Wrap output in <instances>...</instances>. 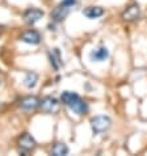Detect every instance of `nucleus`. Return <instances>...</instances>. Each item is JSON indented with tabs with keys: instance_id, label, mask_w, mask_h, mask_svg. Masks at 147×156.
Listing matches in <instances>:
<instances>
[{
	"instance_id": "obj_4",
	"label": "nucleus",
	"mask_w": 147,
	"mask_h": 156,
	"mask_svg": "<svg viewBox=\"0 0 147 156\" xmlns=\"http://www.w3.org/2000/svg\"><path fill=\"white\" fill-rule=\"evenodd\" d=\"M45 16V12L38 8H29L24 12V21L29 25H34Z\"/></svg>"
},
{
	"instance_id": "obj_9",
	"label": "nucleus",
	"mask_w": 147,
	"mask_h": 156,
	"mask_svg": "<svg viewBox=\"0 0 147 156\" xmlns=\"http://www.w3.org/2000/svg\"><path fill=\"white\" fill-rule=\"evenodd\" d=\"M38 104H40V100L36 96H25L20 101V108L25 112H32L38 106Z\"/></svg>"
},
{
	"instance_id": "obj_3",
	"label": "nucleus",
	"mask_w": 147,
	"mask_h": 156,
	"mask_svg": "<svg viewBox=\"0 0 147 156\" xmlns=\"http://www.w3.org/2000/svg\"><path fill=\"white\" fill-rule=\"evenodd\" d=\"M17 143H19V148L23 154H28L36 148V140H34V138L29 133H24L19 138V142Z\"/></svg>"
},
{
	"instance_id": "obj_11",
	"label": "nucleus",
	"mask_w": 147,
	"mask_h": 156,
	"mask_svg": "<svg viewBox=\"0 0 147 156\" xmlns=\"http://www.w3.org/2000/svg\"><path fill=\"white\" fill-rule=\"evenodd\" d=\"M79 97L80 96L77 93H75V92H71V90H64V92L60 94V101H62L66 106L70 108Z\"/></svg>"
},
{
	"instance_id": "obj_2",
	"label": "nucleus",
	"mask_w": 147,
	"mask_h": 156,
	"mask_svg": "<svg viewBox=\"0 0 147 156\" xmlns=\"http://www.w3.org/2000/svg\"><path fill=\"white\" fill-rule=\"evenodd\" d=\"M38 106L41 108V110H44L45 113H49V114H54V113H58L59 109H60V102L58 101L55 97L53 96H46L42 100H40V104Z\"/></svg>"
},
{
	"instance_id": "obj_8",
	"label": "nucleus",
	"mask_w": 147,
	"mask_h": 156,
	"mask_svg": "<svg viewBox=\"0 0 147 156\" xmlns=\"http://www.w3.org/2000/svg\"><path fill=\"white\" fill-rule=\"evenodd\" d=\"M109 57V50L106 47H96L89 53V59L92 62H104Z\"/></svg>"
},
{
	"instance_id": "obj_14",
	"label": "nucleus",
	"mask_w": 147,
	"mask_h": 156,
	"mask_svg": "<svg viewBox=\"0 0 147 156\" xmlns=\"http://www.w3.org/2000/svg\"><path fill=\"white\" fill-rule=\"evenodd\" d=\"M38 83V75L36 72H32V71H29L27 72V76H25V79H24V85L27 87L28 89H33L34 87L37 85Z\"/></svg>"
},
{
	"instance_id": "obj_15",
	"label": "nucleus",
	"mask_w": 147,
	"mask_h": 156,
	"mask_svg": "<svg viewBox=\"0 0 147 156\" xmlns=\"http://www.w3.org/2000/svg\"><path fill=\"white\" fill-rule=\"evenodd\" d=\"M68 152H70V150H68L67 144L60 143V142L55 143V144L53 146V148H51V155H54V156H64Z\"/></svg>"
},
{
	"instance_id": "obj_13",
	"label": "nucleus",
	"mask_w": 147,
	"mask_h": 156,
	"mask_svg": "<svg viewBox=\"0 0 147 156\" xmlns=\"http://www.w3.org/2000/svg\"><path fill=\"white\" fill-rule=\"evenodd\" d=\"M83 15L88 19L93 20V19H99L104 15V9L101 7H87L83 11Z\"/></svg>"
},
{
	"instance_id": "obj_16",
	"label": "nucleus",
	"mask_w": 147,
	"mask_h": 156,
	"mask_svg": "<svg viewBox=\"0 0 147 156\" xmlns=\"http://www.w3.org/2000/svg\"><path fill=\"white\" fill-rule=\"evenodd\" d=\"M0 84H2V80H0Z\"/></svg>"
},
{
	"instance_id": "obj_10",
	"label": "nucleus",
	"mask_w": 147,
	"mask_h": 156,
	"mask_svg": "<svg viewBox=\"0 0 147 156\" xmlns=\"http://www.w3.org/2000/svg\"><path fill=\"white\" fill-rule=\"evenodd\" d=\"M70 109L74 112V113H76V114H79V115H83V114L87 113L88 106H87V102H85L81 97H79V98H77L76 101L70 106Z\"/></svg>"
},
{
	"instance_id": "obj_12",
	"label": "nucleus",
	"mask_w": 147,
	"mask_h": 156,
	"mask_svg": "<svg viewBox=\"0 0 147 156\" xmlns=\"http://www.w3.org/2000/svg\"><path fill=\"white\" fill-rule=\"evenodd\" d=\"M49 59H50V63H51V66L54 67V70H59L60 67H62V58H60V51L59 49H54L51 53H49Z\"/></svg>"
},
{
	"instance_id": "obj_6",
	"label": "nucleus",
	"mask_w": 147,
	"mask_h": 156,
	"mask_svg": "<svg viewBox=\"0 0 147 156\" xmlns=\"http://www.w3.org/2000/svg\"><path fill=\"white\" fill-rule=\"evenodd\" d=\"M20 41H23L28 45H38L41 42V34L34 29H30L24 32L23 34L20 36Z\"/></svg>"
},
{
	"instance_id": "obj_5",
	"label": "nucleus",
	"mask_w": 147,
	"mask_h": 156,
	"mask_svg": "<svg viewBox=\"0 0 147 156\" xmlns=\"http://www.w3.org/2000/svg\"><path fill=\"white\" fill-rule=\"evenodd\" d=\"M141 16V8L138 4H130V5L126 7V9L122 12V20L124 21H135L137 19H139Z\"/></svg>"
},
{
	"instance_id": "obj_7",
	"label": "nucleus",
	"mask_w": 147,
	"mask_h": 156,
	"mask_svg": "<svg viewBox=\"0 0 147 156\" xmlns=\"http://www.w3.org/2000/svg\"><path fill=\"white\" fill-rule=\"evenodd\" d=\"M70 12H71V7H67L60 3L59 5L51 12V19H53V21H55V23H60V21H63L68 16Z\"/></svg>"
},
{
	"instance_id": "obj_1",
	"label": "nucleus",
	"mask_w": 147,
	"mask_h": 156,
	"mask_svg": "<svg viewBox=\"0 0 147 156\" xmlns=\"http://www.w3.org/2000/svg\"><path fill=\"white\" fill-rule=\"evenodd\" d=\"M112 126V119L108 115H96L91 119V127L95 134H102Z\"/></svg>"
}]
</instances>
